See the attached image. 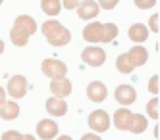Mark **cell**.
I'll return each instance as SVG.
<instances>
[{
    "instance_id": "cell-7",
    "label": "cell",
    "mask_w": 160,
    "mask_h": 140,
    "mask_svg": "<svg viewBox=\"0 0 160 140\" xmlns=\"http://www.w3.org/2000/svg\"><path fill=\"white\" fill-rule=\"evenodd\" d=\"M114 96H116L118 104H122V106H129V104L135 102L137 98V92L131 85H120L116 88V92H114Z\"/></svg>"
},
{
    "instance_id": "cell-8",
    "label": "cell",
    "mask_w": 160,
    "mask_h": 140,
    "mask_svg": "<svg viewBox=\"0 0 160 140\" xmlns=\"http://www.w3.org/2000/svg\"><path fill=\"white\" fill-rule=\"evenodd\" d=\"M37 134L42 140H52L56 134H58V125H56L52 119H41L37 123Z\"/></svg>"
},
{
    "instance_id": "cell-9",
    "label": "cell",
    "mask_w": 160,
    "mask_h": 140,
    "mask_svg": "<svg viewBox=\"0 0 160 140\" xmlns=\"http://www.w3.org/2000/svg\"><path fill=\"white\" fill-rule=\"evenodd\" d=\"M131 123H133V113L129 110H118L114 113V125H116V129L120 131H131Z\"/></svg>"
},
{
    "instance_id": "cell-1",
    "label": "cell",
    "mask_w": 160,
    "mask_h": 140,
    "mask_svg": "<svg viewBox=\"0 0 160 140\" xmlns=\"http://www.w3.org/2000/svg\"><path fill=\"white\" fill-rule=\"evenodd\" d=\"M42 35L48 39V42L52 46H64L72 40V35L70 31H68L60 21H54V19H48V21H44L42 23Z\"/></svg>"
},
{
    "instance_id": "cell-17",
    "label": "cell",
    "mask_w": 160,
    "mask_h": 140,
    "mask_svg": "<svg viewBox=\"0 0 160 140\" xmlns=\"http://www.w3.org/2000/svg\"><path fill=\"white\" fill-rule=\"evenodd\" d=\"M19 115V106L16 102H6L4 106H0V117L4 121H14Z\"/></svg>"
},
{
    "instance_id": "cell-21",
    "label": "cell",
    "mask_w": 160,
    "mask_h": 140,
    "mask_svg": "<svg viewBox=\"0 0 160 140\" xmlns=\"http://www.w3.org/2000/svg\"><path fill=\"white\" fill-rule=\"evenodd\" d=\"M145 129H147V119H145V115H141V113H133L131 133H135V134H141Z\"/></svg>"
},
{
    "instance_id": "cell-15",
    "label": "cell",
    "mask_w": 160,
    "mask_h": 140,
    "mask_svg": "<svg viewBox=\"0 0 160 140\" xmlns=\"http://www.w3.org/2000/svg\"><path fill=\"white\" fill-rule=\"evenodd\" d=\"M14 27H18L23 33H27L29 37H31L33 33H37V23H35V19H33L31 16H19V17H16Z\"/></svg>"
},
{
    "instance_id": "cell-25",
    "label": "cell",
    "mask_w": 160,
    "mask_h": 140,
    "mask_svg": "<svg viewBox=\"0 0 160 140\" xmlns=\"http://www.w3.org/2000/svg\"><path fill=\"white\" fill-rule=\"evenodd\" d=\"M120 0H98V6L102 10H112V8H116L118 6Z\"/></svg>"
},
{
    "instance_id": "cell-20",
    "label": "cell",
    "mask_w": 160,
    "mask_h": 140,
    "mask_svg": "<svg viewBox=\"0 0 160 140\" xmlns=\"http://www.w3.org/2000/svg\"><path fill=\"white\" fill-rule=\"evenodd\" d=\"M10 39H12V42L16 46H25L27 40H29V35L23 33L21 29H18V27H12V31H10Z\"/></svg>"
},
{
    "instance_id": "cell-10",
    "label": "cell",
    "mask_w": 160,
    "mask_h": 140,
    "mask_svg": "<svg viewBox=\"0 0 160 140\" xmlns=\"http://www.w3.org/2000/svg\"><path fill=\"white\" fill-rule=\"evenodd\" d=\"M106 94H108V90L106 86L100 83V81H93L89 86H87V98L91 102H102V100H106Z\"/></svg>"
},
{
    "instance_id": "cell-19",
    "label": "cell",
    "mask_w": 160,
    "mask_h": 140,
    "mask_svg": "<svg viewBox=\"0 0 160 140\" xmlns=\"http://www.w3.org/2000/svg\"><path fill=\"white\" fill-rule=\"evenodd\" d=\"M116 67H118V71H120V73H123V75H129L133 69H135V67L131 65V62H129L128 52L122 54V56H118V60H116Z\"/></svg>"
},
{
    "instance_id": "cell-6",
    "label": "cell",
    "mask_w": 160,
    "mask_h": 140,
    "mask_svg": "<svg viewBox=\"0 0 160 140\" xmlns=\"http://www.w3.org/2000/svg\"><path fill=\"white\" fill-rule=\"evenodd\" d=\"M83 39L87 42H104V23L93 21L83 29Z\"/></svg>"
},
{
    "instance_id": "cell-11",
    "label": "cell",
    "mask_w": 160,
    "mask_h": 140,
    "mask_svg": "<svg viewBox=\"0 0 160 140\" xmlns=\"http://www.w3.org/2000/svg\"><path fill=\"white\" fill-rule=\"evenodd\" d=\"M50 90H52V94L54 98H66V96H70V92H72V83L68 79H56L50 83Z\"/></svg>"
},
{
    "instance_id": "cell-4",
    "label": "cell",
    "mask_w": 160,
    "mask_h": 140,
    "mask_svg": "<svg viewBox=\"0 0 160 140\" xmlns=\"http://www.w3.org/2000/svg\"><path fill=\"white\" fill-rule=\"evenodd\" d=\"M89 127L95 133H106L110 127V117L104 110H95L89 115Z\"/></svg>"
},
{
    "instance_id": "cell-26",
    "label": "cell",
    "mask_w": 160,
    "mask_h": 140,
    "mask_svg": "<svg viewBox=\"0 0 160 140\" xmlns=\"http://www.w3.org/2000/svg\"><path fill=\"white\" fill-rule=\"evenodd\" d=\"M2 140H23V136L18 131H8V133L2 134Z\"/></svg>"
},
{
    "instance_id": "cell-3",
    "label": "cell",
    "mask_w": 160,
    "mask_h": 140,
    "mask_svg": "<svg viewBox=\"0 0 160 140\" xmlns=\"http://www.w3.org/2000/svg\"><path fill=\"white\" fill-rule=\"evenodd\" d=\"M81 58H83V62L87 65H91V67H100L102 63L106 62V52L102 50V48H98V46H89V48L83 50Z\"/></svg>"
},
{
    "instance_id": "cell-35",
    "label": "cell",
    "mask_w": 160,
    "mask_h": 140,
    "mask_svg": "<svg viewBox=\"0 0 160 140\" xmlns=\"http://www.w3.org/2000/svg\"><path fill=\"white\" fill-rule=\"evenodd\" d=\"M0 4H2V0H0Z\"/></svg>"
},
{
    "instance_id": "cell-13",
    "label": "cell",
    "mask_w": 160,
    "mask_h": 140,
    "mask_svg": "<svg viewBox=\"0 0 160 140\" xmlns=\"http://www.w3.org/2000/svg\"><path fill=\"white\" fill-rule=\"evenodd\" d=\"M47 111L52 115V117H62L68 111V104L62 98H48L47 100Z\"/></svg>"
},
{
    "instance_id": "cell-33",
    "label": "cell",
    "mask_w": 160,
    "mask_h": 140,
    "mask_svg": "<svg viewBox=\"0 0 160 140\" xmlns=\"http://www.w3.org/2000/svg\"><path fill=\"white\" fill-rule=\"evenodd\" d=\"M2 52H4V42L0 40V54H2Z\"/></svg>"
},
{
    "instance_id": "cell-34",
    "label": "cell",
    "mask_w": 160,
    "mask_h": 140,
    "mask_svg": "<svg viewBox=\"0 0 160 140\" xmlns=\"http://www.w3.org/2000/svg\"><path fill=\"white\" fill-rule=\"evenodd\" d=\"M56 140H72L70 136H60V138H56Z\"/></svg>"
},
{
    "instance_id": "cell-27",
    "label": "cell",
    "mask_w": 160,
    "mask_h": 140,
    "mask_svg": "<svg viewBox=\"0 0 160 140\" xmlns=\"http://www.w3.org/2000/svg\"><path fill=\"white\" fill-rule=\"evenodd\" d=\"M148 90H151L152 94H156V92H158V75H154L151 81H148Z\"/></svg>"
},
{
    "instance_id": "cell-14",
    "label": "cell",
    "mask_w": 160,
    "mask_h": 140,
    "mask_svg": "<svg viewBox=\"0 0 160 140\" xmlns=\"http://www.w3.org/2000/svg\"><path fill=\"white\" fill-rule=\"evenodd\" d=\"M128 56H129V62H131L133 67H141V65H145V62H147L148 52L143 48V46H133V48L128 52Z\"/></svg>"
},
{
    "instance_id": "cell-16",
    "label": "cell",
    "mask_w": 160,
    "mask_h": 140,
    "mask_svg": "<svg viewBox=\"0 0 160 140\" xmlns=\"http://www.w3.org/2000/svg\"><path fill=\"white\" fill-rule=\"evenodd\" d=\"M128 35H129V39L133 42H145L147 37H148V29H147V25H143V23H135V25L129 27Z\"/></svg>"
},
{
    "instance_id": "cell-18",
    "label": "cell",
    "mask_w": 160,
    "mask_h": 140,
    "mask_svg": "<svg viewBox=\"0 0 160 140\" xmlns=\"http://www.w3.org/2000/svg\"><path fill=\"white\" fill-rule=\"evenodd\" d=\"M41 8H42V12L47 16H58L60 10H62V2L60 0H42Z\"/></svg>"
},
{
    "instance_id": "cell-12",
    "label": "cell",
    "mask_w": 160,
    "mask_h": 140,
    "mask_svg": "<svg viewBox=\"0 0 160 140\" xmlns=\"http://www.w3.org/2000/svg\"><path fill=\"white\" fill-rule=\"evenodd\" d=\"M77 14L81 19H93L95 16H98V4L93 2V0H83L77 6Z\"/></svg>"
},
{
    "instance_id": "cell-28",
    "label": "cell",
    "mask_w": 160,
    "mask_h": 140,
    "mask_svg": "<svg viewBox=\"0 0 160 140\" xmlns=\"http://www.w3.org/2000/svg\"><path fill=\"white\" fill-rule=\"evenodd\" d=\"M62 4H64L68 10H73V8H77L79 4H81V0H62Z\"/></svg>"
},
{
    "instance_id": "cell-31",
    "label": "cell",
    "mask_w": 160,
    "mask_h": 140,
    "mask_svg": "<svg viewBox=\"0 0 160 140\" xmlns=\"http://www.w3.org/2000/svg\"><path fill=\"white\" fill-rule=\"evenodd\" d=\"M6 104V92H4V88H0V106H4Z\"/></svg>"
},
{
    "instance_id": "cell-24",
    "label": "cell",
    "mask_w": 160,
    "mask_h": 140,
    "mask_svg": "<svg viewBox=\"0 0 160 140\" xmlns=\"http://www.w3.org/2000/svg\"><path fill=\"white\" fill-rule=\"evenodd\" d=\"M156 4V0H135V6L139 10H148Z\"/></svg>"
},
{
    "instance_id": "cell-32",
    "label": "cell",
    "mask_w": 160,
    "mask_h": 140,
    "mask_svg": "<svg viewBox=\"0 0 160 140\" xmlns=\"http://www.w3.org/2000/svg\"><path fill=\"white\" fill-rule=\"evenodd\" d=\"M23 140H37L33 134H23Z\"/></svg>"
},
{
    "instance_id": "cell-23",
    "label": "cell",
    "mask_w": 160,
    "mask_h": 140,
    "mask_svg": "<svg viewBox=\"0 0 160 140\" xmlns=\"http://www.w3.org/2000/svg\"><path fill=\"white\" fill-rule=\"evenodd\" d=\"M147 113L151 115V119H158V100L156 98H152L147 104Z\"/></svg>"
},
{
    "instance_id": "cell-30",
    "label": "cell",
    "mask_w": 160,
    "mask_h": 140,
    "mask_svg": "<svg viewBox=\"0 0 160 140\" xmlns=\"http://www.w3.org/2000/svg\"><path fill=\"white\" fill-rule=\"evenodd\" d=\"M81 140H100V136H97V134H83Z\"/></svg>"
},
{
    "instance_id": "cell-29",
    "label": "cell",
    "mask_w": 160,
    "mask_h": 140,
    "mask_svg": "<svg viewBox=\"0 0 160 140\" xmlns=\"http://www.w3.org/2000/svg\"><path fill=\"white\" fill-rule=\"evenodd\" d=\"M148 27H151V31L158 33V16H152L151 21H148Z\"/></svg>"
},
{
    "instance_id": "cell-5",
    "label": "cell",
    "mask_w": 160,
    "mask_h": 140,
    "mask_svg": "<svg viewBox=\"0 0 160 140\" xmlns=\"http://www.w3.org/2000/svg\"><path fill=\"white\" fill-rule=\"evenodd\" d=\"M27 88H29V83L23 75H14L8 81V94L12 98H23L27 94Z\"/></svg>"
},
{
    "instance_id": "cell-22",
    "label": "cell",
    "mask_w": 160,
    "mask_h": 140,
    "mask_svg": "<svg viewBox=\"0 0 160 140\" xmlns=\"http://www.w3.org/2000/svg\"><path fill=\"white\" fill-rule=\"evenodd\" d=\"M118 35V27L114 23H104V42H112Z\"/></svg>"
},
{
    "instance_id": "cell-2",
    "label": "cell",
    "mask_w": 160,
    "mask_h": 140,
    "mask_svg": "<svg viewBox=\"0 0 160 140\" xmlns=\"http://www.w3.org/2000/svg\"><path fill=\"white\" fill-rule=\"evenodd\" d=\"M41 69H42V73L47 75L48 79H52V81H56V79H66V73H68L66 63L60 62V60H54V58L44 60L41 63Z\"/></svg>"
}]
</instances>
